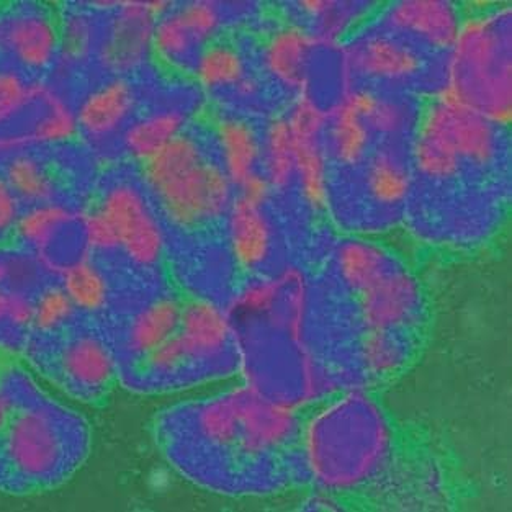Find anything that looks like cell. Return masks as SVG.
<instances>
[{"instance_id": "6da1fadb", "label": "cell", "mask_w": 512, "mask_h": 512, "mask_svg": "<svg viewBox=\"0 0 512 512\" xmlns=\"http://www.w3.org/2000/svg\"><path fill=\"white\" fill-rule=\"evenodd\" d=\"M0 393L9 406L0 432V490L25 495L68 480L84 445L79 418L17 365L0 367Z\"/></svg>"}, {"instance_id": "7a4b0ae2", "label": "cell", "mask_w": 512, "mask_h": 512, "mask_svg": "<svg viewBox=\"0 0 512 512\" xmlns=\"http://www.w3.org/2000/svg\"><path fill=\"white\" fill-rule=\"evenodd\" d=\"M511 14L509 5H495L465 15L436 94L498 126H508L512 117Z\"/></svg>"}, {"instance_id": "3957f363", "label": "cell", "mask_w": 512, "mask_h": 512, "mask_svg": "<svg viewBox=\"0 0 512 512\" xmlns=\"http://www.w3.org/2000/svg\"><path fill=\"white\" fill-rule=\"evenodd\" d=\"M28 359L58 387L79 398H90L115 377L112 352L92 334H68L66 326L54 333L32 334L25 346Z\"/></svg>"}, {"instance_id": "277c9868", "label": "cell", "mask_w": 512, "mask_h": 512, "mask_svg": "<svg viewBox=\"0 0 512 512\" xmlns=\"http://www.w3.org/2000/svg\"><path fill=\"white\" fill-rule=\"evenodd\" d=\"M59 15L48 5L20 2L0 7V59L7 68L41 79L56 64Z\"/></svg>"}, {"instance_id": "5b68a950", "label": "cell", "mask_w": 512, "mask_h": 512, "mask_svg": "<svg viewBox=\"0 0 512 512\" xmlns=\"http://www.w3.org/2000/svg\"><path fill=\"white\" fill-rule=\"evenodd\" d=\"M231 189L233 184L225 169L205 159L151 194L172 225L180 230H197L230 212Z\"/></svg>"}, {"instance_id": "8992f818", "label": "cell", "mask_w": 512, "mask_h": 512, "mask_svg": "<svg viewBox=\"0 0 512 512\" xmlns=\"http://www.w3.org/2000/svg\"><path fill=\"white\" fill-rule=\"evenodd\" d=\"M423 56L408 41L391 33L355 35L339 46L342 94L354 90L357 77L406 82L423 69Z\"/></svg>"}, {"instance_id": "52a82bcc", "label": "cell", "mask_w": 512, "mask_h": 512, "mask_svg": "<svg viewBox=\"0 0 512 512\" xmlns=\"http://www.w3.org/2000/svg\"><path fill=\"white\" fill-rule=\"evenodd\" d=\"M176 9L167 0H123L113 10L99 45V61L113 74H128L141 68L153 54V38L159 18Z\"/></svg>"}, {"instance_id": "ba28073f", "label": "cell", "mask_w": 512, "mask_h": 512, "mask_svg": "<svg viewBox=\"0 0 512 512\" xmlns=\"http://www.w3.org/2000/svg\"><path fill=\"white\" fill-rule=\"evenodd\" d=\"M95 207L117 233L120 248L140 267H154L164 254V233L138 187L118 182L108 187Z\"/></svg>"}, {"instance_id": "9c48e42d", "label": "cell", "mask_w": 512, "mask_h": 512, "mask_svg": "<svg viewBox=\"0 0 512 512\" xmlns=\"http://www.w3.org/2000/svg\"><path fill=\"white\" fill-rule=\"evenodd\" d=\"M418 123L444 136L470 166L490 167L498 159L499 126L473 108L434 97L419 112Z\"/></svg>"}, {"instance_id": "30bf717a", "label": "cell", "mask_w": 512, "mask_h": 512, "mask_svg": "<svg viewBox=\"0 0 512 512\" xmlns=\"http://www.w3.org/2000/svg\"><path fill=\"white\" fill-rule=\"evenodd\" d=\"M462 7L450 0H400L382 10L380 25L403 40L434 50H450L462 28Z\"/></svg>"}, {"instance_id": "8fae6325", "label": "cell", "mask_w": 512, "mask_h": 512, "mask_svg": "<svg viewBox=\"0 0 512 512\" xmlns=\"http://www.w3.org/2000/svg\"><path fill=\"white\" fill-rule=\"evenodd\" d=\"M360 318L367 331H401L418 323L423 297L408 270L391 269L359 295Z\"/></svg>"}, {"instance_id": "7c38bea8", "label": "cell", "mask_w": 512, "mask_h": 512, "mask_svg": "<svg viewBox=\"0 0 512 512\" xmlns=\"http://www.w3.org/2000/svg\"><path fill=\"white\" fill-rule=\"evenodd\" d=\"M0 174L22 203L23 212L46 205H64L63 180L56 167L38 153V146L0 156Z\"/></svg>"}, {"instance_id": "4fadbf2b", "label": "cell", "mask_w": 512, "mask_h": 512, "mask_svg": "<svg viewBox=\"0 0 512 512\" xmlns=\"http://www.w3.org/2000/svg\"><path fill=\"white\" fill-rule=\"evenodd\" d=\"M56 280L30 252L14 244H0V351L25 349V344L10 328L9 308L12 300L20 293L43 292Z\"/></svg>"}, {"instance_id": "5bb4252c", "label": "cell", "mask_w": 512, "mask_h": 512, "mask_svg": "<svg viewBox=\"0 0 512 512\" xmlns=\"http://www.w3.org/2000/svg\"><path fill=\"white\" fill-rule=\"evenodd\" d=\"M315 38L301 25H283L270 33L264 46L265 69L293 94L311 92L310 66Z\"/></svg>"}, {"instance_id": "9a60e30c", "label": "cell", "mask_w": 512, "mask_h": 512, "mask_svg": "<svg viewBox=\"0 0 512 512\" xmlns=\"http://www.w3.org/2000/svg\"><path fill=\"white\" fill-rule=\"evenodd\" d=\"M136 104L133 86L117 77L87 95L77 108V125L87 140H107L131 117Z\"/></svg>"}, {"instance_id": "2e32d148", "label": "cell", "mask_w": 512, "mask_h": 512, "mask_svg": "<svg viewBox=\"0 0 512 512\" xmlns=\"http://www.w3.org/2000/svg\"><path fill=\"white\" fill-rule=\"evenodd\" d=\"M297 10L308 18L313 27L306 28L315 38L318 48H339L354 35L355 27L364 23L373 7L370 2H339V0H303Z\"/></svg>"}, {"instance_id": "e0dca14e", "label": "cell", "mask_w": 512, "mask_h": 512, "mask_svg": "<svg viewBox=\"0 0 512 512\" xmlns=\"http://www.w3.org/2000/svg\"><path fill=\"white\" fill-rule=\"evenodd\" d=\"M179 334L195 360H210L225 351L230 341L231 323L225 311L212 301L182 303Z\"/></svg>"}, {"instance_id": "ac0fdd59", "label": "cell", "mask_w": 512, "mask_h": 512, "mask_svg": "<svg viewBox=\"0 0 512 512\" xmlns=\"http://www.w3.org/2000/svg\"><path fill=\"white\" fill-rule=\"evenodd\" d=\"M230 239L234 257L243 269L261 267L272 249V228L262 205L234 198L230 207Z\"/></svg>"}, {"instance_id": "d6986e66", "label": "cell", "mask_w": 512, "mask_h": 512, "mask_svg": "<svg viewBox=\"0 0 512 512\" xmlns=\"http://www.w3.org/2000/svg\"><path fill=\"white\" fill-rule=\"evenodd\" d=\"M326 131L329 149L337 162L355 166L364 161L369 153L372 131L365 123L362 113L344 95H341L334 107L329 108Z\"/></svg>"}, {"instance_id": "ffe728a7", "label": "cell", "mask_w": 512, "mask_h": 512, "mask_svg": "<svg viewBox=\"0 0 512 512\" xmlns=\"http://www.w3.org/2000/svg\"><path fill=\"white\" fill-rule=\"evenodd\" d=\"M215 133L231 184L239 185L252 172H257L261 140L248 122L236 117H221L216 120Z\"/></svg>"}, {"instance_id": "44dd1931", "label": "cell", "mask_w": 512, "mask_h": 512, "mask_svg": "<svg viewBox=\"0 0 512 512\" xmlns=\"http://www.w3.org/2000/svg\"><path fill=\"white\" fill-rule=\"evenodd\" d=\"M187 115L184 110L169 108L161 112L151 113L126 130L125 149L131 158L140 162H148L167 144L176 140L177 136L185 133Z\"/></svg>"}, {"instance_id": "7402d4cb", "label": "cell", "mask_w": 512, "mask_h": 512, "mask_svg": "<svg viewBox=\"0 0 512 512\" xmlns=\"http://www.w3.org/2000/svg\"><path fill=\"white\" fill-rule=\"evenodd\" d=\"M180 315L182 303L176 298H161L151 303L130 324L126 336L128 351L143 359L179 331Z\"/></svg>"}, {"instance_id": "603a6c76", "label": "cell", "mask_w": 512, "mask_h": 512, "mask_svg": "<svg viewBox=\"0 0 512 512\" xmlns=\"http://www.w3.org/2000/svg\"><path fill=\"white\" fill-rule=\"evenodd\" d=\"M295 177L306 203L315 212L328 207V158L321 136H295Z\"/></svg>"}, {"instance_id": "cb8c5ba5", "label": "cell", "mask_w": 512, "mask_h": 512, "mask_svg": "<svg viewBox=\"0 0 512 512\" xmlns=\"http://www.w3.org/2000/svg\"><path fill=\"white\" fill-rule=\"evenodd\" d=\"M337 267L342 280L359 295L393 269L385 249L362 239L342 244L337 252Z\"/></svg>"}, {"instance_id": "d4e9b609", "label": "cell", "mask_w": 512, "mask_h": 512, "mask_svg": "<svg viewBox=\"0 0 512 512\" xmlns=\"http://www.w3.org/2000/svg\"><path fill=\"white\" fill-rule=\"evenodd\" d=\"M367 187L373 200L382 205H398L411 187L405 159L393 149H378L367 167Z\"/></svg>"}, {"instance_id": "484cf974", "label": "cell", "mask_w": 512, "mask_h": 512, "mask_svg": "<svg viewBox=\"0 0 512 512\" xmlns=\"http://www.w3.org/2000/svg\"><path fill=\"white\" fill-rule=\"evenodd\" d=\"M200 51L202 48L190 35L177 9L159 18L153 38V54L159 63L182 71L194 69Z\"/></svg>"}, {"instance_id": "4316f807", "label": "cell", "mask_w": 512, "mask_h": 512, "mask_svg": "<svg viewBox=\"0 0 512 512\" xmlns=\"http://www.w3.org/2000/svg\"><path fill=\"white\" fill-rule=\"evenodd\" d=\"M59 15V53L54 68L58 71L79 66L94 53L97 28L94 18L82 9H66Z\"/></svg>"}, {"instance_id": "83f0119b", "label": "cell", "mask_w": 512, "mask_h": 512, "mask_svg": "<svg viewBox=\"0 0 512 512\" xmlns=\"http://www.w3.org/2000/svg\"><path fill=\"white\" fill-rule=\"evenodd\" d=\"M205 161L202 146L194 136L182 133L154 158L143 164L144 182L151 192Z\"/></svg>"}, {"instance_id": "f1b7e54d", "label": "cell", "mask_w": 512, "mask_h": 512, "mask_svg": "<svg viewBox=\"0 0 512 512\" xmlns=\"http://www.w3.org/2000/svg\"><path fill=\"white\" fill-rule=\"evenodd\" d=\"M194 74L205 89H225L236 86L246 76V68L236 46L216 40L198 54Z\"/></svg>"}, {"instance_id": "f546056e", "label": "cell", "mask_w": 512, "mask_h": 512, "mask_svg": "<svg viewBox=\"0 0 512 512\" xmlns=\"http://www.w3.org/2000/svg\"><path fill=\"white\" fill-rule=\"evenodd\" d=\"M265 179L272 189H285L295 179V146L285 115L270 120L264 141Z\"/></svg>"}, {"instance_id": "4dcf8cb0", "label": "cell", "mask_w": 512, "mask_h": 512, "mask_svg": "<svg viewBox=\"0 0 512 512\" xmlns=\"http://www.w3.org/2000/svg\"><path fill=\"white\" fill-rule=\"evenodd\" d=\"M414 164L432 180H450L459 176L463 162L449 141L436 131L419 125L413 144Z\"/></svg>"}, {"instance_id": "1f68e13d", "label": "cell", "mask_w": 512, "mask_h": 512, "mask_svg": "<svg viewBox=\"0 0 512 512\" xmlns=\"http://www.w3.org/2000/svg\"><path fill=\"white\" fill-rule=\"evenodd\" d=\"M61 287L77 310L99 311L107 303L108 287L104 275L89 259H82L59 277Z\"/></svg>"}, {"instance_id": "d6a6232c", "label": "cell", "mask_w": 512, "mask_h": 512, "mask_svg": "<svg viewBox=\"0 0 512 512\" xmlns=\"http://www.w3.org/2000/svg\"><path fill=\"white\" fill-rule=\"evenodd\" d=\"M360 354L365 367L373 375H391L408 359V349L395 331H367L362 337Z\"/></svg>"}, {"instance_id": "836d02e7", "label": "cell", "mask_w": 512, "mask_h": 512, "mask_svg": "<svg viewBox=\"0 0 512 512\" xmlns=\"http://www.w3.org/2000/svg\"><path fill=\"white\" fill-rule=\"evenodd\" d=\"M364 118L372 133L398 136L406 133L414 123L418 125L419 115L406 100L383 97L373 92L372 99L365 108Z\"/></svg>"}, {"instance_id": "e575fe53", "label": "cell", "mask_w": 512, "mask_h": 512, "mask_svg": "<svg viewBox=\"0 0 512 512\" xmlns=\"http://www.w3.org/2000/svg\"><path fill=\"white\" fill-rule=\"evenodd\" d=\"M41 81L45 79H32L14 69L0 68V130L27 110Z\"/></svg>"}, {"instance_id": "d590c367", "label": "cell", "mask_w": 512, "mask_h": 512, "mask_svg": "<svg viewBox=\"0 0 512 512\" xmlns=\"http://www.w3.org/2000/svg\"><path fill=\"white\" fill-rule=\"evenodd\" d=\"M177 14L182 18L190 35L194 36L200 48L216 41V36L223 27V9L218 2L194 0L177 7Z\"/></svg>"}, {"instance_id": "8d00e7d4", "label": "cell", "mask_w": 512, "mask_h": 512, "mask_svg": "<svg viewBox=\"0 0 512 512\" xmlns=\"http://www.w3.org/2000/svg\"><path fill=\"white\" fill-rule=\"evenodd\" d=\"M282 297L280 280H259L251 283L239 293L234 301L233 311L241 318L270 316Z\"/></svg>"}, {"instance_id": "74e56055", "label": "cell", "mask_w": 512, "mask_h": 512, "mask_svg": "<svg viewBox=\"0 0 512 512\" xmlns=\"http://www.w3.org/2000/svg\"><path fill=\"white\" fill-rule=\"evenodd\" d=\"M143 367L146 372L153 375H172L184 369L189 362H194L190 355L189 347L177 331L174 336L159 344L156 349L144 355Z\"/></svg>"}, {"instance_id": "f35d334b", "label": "cell", "mask_w": 512, "mask_h": 512, "mask_svg": "<svg viewBox=\"0 0 512 512\" xmlns=\"http://www.w3.org/2000/svg\"><path fill=\"white\" fill-rule=\"evenodd\" d=\"M79 215H81L82 233H84L87 248L97 252L115 251L120 248L117 233L113 231L112 225L108 223L99 208H87Z\"/></svg>"}, {"instance_id": "ab89813d", "label": "cell", "mask_w": 512, "mask_h": 512, "mask_svg": "<svg viewBox=\"0 0 512 512\" xmlns=\"http://www.w3.org/2000/svg\"><path fill=\"white\" fill-rule=\"evenodd\" d=\"M22 203L0 174V244H12L18 221L22 218Z\"/></svg>"}, {"instance_id": "60d3db41", "label": "cell", "mask_w": 512, "mask_h": 512, "mask_svg": "<svg viewBox=\"0 0 512 512\" xmlns=\"http://www.w3.org/2000/svg\"><path fill=\"white\" fill-rule=\"evenodd\" d=\"M241 189L239 197L246 198L249 202L257 203V205H264L265 200L269 197L270 187L269 180L265 179L264 174L261 172H252L251 176L238 185Z\"/></svg>"}, {"instance_id": "b9f144b4", "label": "cell", "mask_w": 512, "mask_h": 512, "mask_svg": "<svg viewBox=\"0 0 512 512\" xmlns=\"http://www.w3.org/2000/svg\"><path fill=\"white\" fill-rule=\"evenodd\" d=\"M259 89H261V86H259V82H257V79H254V77L251 76H244L241 81L234 86V90L238 92V95H241V97H244V99H249V97H254V95L259 92Z\"/></svg>"}, {"instance_id": "7bdbcfd3", "label": "cell", "mask_w": 512, "mask_h": 512, "mask_svg": "<svg viewBox=\"0 0 512 512\" xmlns=\"http://www.w3.org/2000/svg\"><path fill=\"white\" fill-rule=\"evenodd\" d=\"M0 7H2V5H0Z\"/></svg>"}]
</instances>
